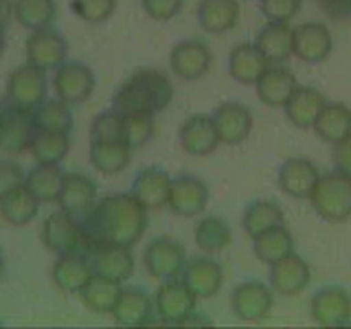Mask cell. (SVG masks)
<instances>
[{"instance_id":"obj_1","label":"cell","mask_w":351,"mask_h":329,"mask_svg":"<svg viewBox=\"0 0 351 329\" xmlns=\"http://www.w3.org/2000/svg\"><path fill=\"white\" fill-rule=\"evenodd\" d=\"M88 246L114 244L132 248L147 228V208L132 193H108L84 219Z\"/></svg>"},{"instance_id":"obj_2","label":"cell","mask_w":351,"mask_h":329,"mask_svg":"<svg viewBox=\"0 0 351 329\" xmlns=\"http://www.w3.org/2000/svg\"><path fill=\"white\" fill-rule=\"evenodd\" d=\"M173 99V86L169 77L154 71L138 69L117 88L112 97V108L121 114H147L156 117Z\"/></svg>"},{"instance_id":"obj_3","label":"cell","mask_w":351,"mask_h":329,"mask_svg":"<svg viewBox=\"0 0 351 329\" xmlns=\"http://www.w3.org/2000/svg\"><path fill=\"white\" fill-rule=\"evenodd\" d=\"M307 200H310L312 211L323 222H347L351 217V175L338 169L323 173Z\"/></svg>"},{"instance_id":"obj_4","label":"cell","mask_w":351,"mask_h":329,"mask_svg":"<svg viewBox=\"0 0 351 329\" xmlns=\"http://www.w3.org/2000/svg\"><path fill=\"white\" fill-rule=\"evenodd\" d=\"M42 244L53 255H75V252L88 250V239L84 233V224L80 217H75L66 211H55L42 222L40 230Z\"/></svg>"},{"instance_id":"obj_5","label":"cell","mask_w":351,"mask_h":329,"mask_svg":"<svg viewBox=\"0 0 351 329\" xmlns=\"http://www.w3.org/2000/svg\"><path fill=\"white\" fill-rule=\"evenodd\" d=\"M272 288L261 281H241L230 292V312L241 323H261L272 312Z\"/></svg>"},{"instance_id":"obj_6","label":"cell","mask_w":351,"mask_h":329,"mask_svg":"<svg viewBox=\"0 0 351 329\" xmlns=\"http://www.w3.org/2000/svg\"><path fill=\"white\" fill-rule=\"evenodd\" d=\"M47 93H49L47 71H42L29 62L25 66H18L16 71H11L7 80L9 103L25 110H36L42 101H47Z\"/></svg>"},{"instance_id":"obj_7","label":"cell","mask_w":351,"mask_h":329,"mask_svg":"<svg viewBox=\"0 0 351 329\" xmlns=\"http://www.w3.org/2000/svg\"><path fill=\"white\" fill-rule=\"evenodd\" d=\"M186 263V250L178 239L156 237L143 252V266L156 281L178 279Z\"/></svg>"},{"instance_id":"obj_8","label":"cell","mask_w":351,"mask_h":329,"mask_svg":"<svg viewBox=\"0 0 351 329\" xmlns=\"http://www.w3.org/2000/svg\"><path fill=\"white\" fill-rule=\"evenodd\" d=\"M36 134H38V123L33 110L18 108L14 103L0 110V151L7 154L27 151Z\"/></svg>"},{"instance_id":"obj_9","label":"cell","mask_w":351,"mask_h":329,"mask_svg":"<svg viewBox=\"0 0 351 329\" xmlns=\"http://www.w3.org/2000/svg\"><path fill=\"white\" fill-rule=\"evenodd\" d=\"M95 71L84 62H64L53 75V93L64 103L77 106L95 93Z\"/></svg>"},{"instance_id":"obj_10","label":"cell","mask_w":351,"mask_h":329,"mask_svg":"<svg viewBox=\"0 0 351 329\" xmlns=\"http://www.w3.org/2000/svg\"><path fill=\"white\" fill-rule=\"evenodd\" d=\"M25 55L29 64L38 66V69L47 73L51 71L55 73L66 62V58H69V42L53 27L38 29L29 33L25 44Z\"/></svg>"},{"instance_id":"obj_11","label":"cell","mask_w":351,"mask_h":329,"mask_svg":"<svg viewBox=\"0 0 351 329\" xmlns=\"http://www.w3.org/2000/svg\"><path fill=\"white\" fill-rule=\"evenodd\" d=\"M208 186L202 178L191 173H180L171 180L167 208L178 217H197L208 204Z\"/></svg>"},{"instance_id":"obj_12","label":"cell","mask_w":351,"mask_h":329,"mask_svg":"<svg viewBox=\"0 0 351 329\" xmlns=\"http://www.w3.org/2000/svg\"><path fill=\"white\" fill-rule=\"evenodd\" d=\"M310 318L318 327H345L351 321V294L338 285L316 290L310 301Z\"/></svg>"},{"instance_id":"obj_13","label":"cell","mask_w":351,"mask_h":329,"mask_svg":"<svg viewBox=\"0 0 351 329\" xmlns=\"http://www.w3.org/2000/svg\"><path fill=\"white\" fill-rule=\"evenodd\" d=\"M334 51V38L321 22H303L292 29V53L305 64H321Z\"/></svg>"},{"instance_id":"obj_14","label":"cell","mask_w":351,"mask_h":329,"mask_svg":"<svg viewBox=\"0 0 351 329\" xmlns=\"http://www.w3.org/2000/svg\"><path fill=\"white\" fill-rule=\"evenodd\" d=\"M195 303H197V296L186 288L182 279L162 281L156 296H154L156 314L160 321L167 325H180L184 318L195 310Z\"/></svg>"},{"instance_id":"obj_15","label":"cell","mask_w":351,"mask_h":329,"mask_svg":"<svg viewBox=\"0 0 351 329\" xmlns=\"http://www.w3.org/2000/svg\"><path fill=\"white\" fill-rule=\"evenodd\" d=\"M213 53L200 40H182L171 49L169 66L176 77L184 82H195L211 71Z\"/></svg>"},{"instance_id":"obj_16","label":"cell","mask_w":351,"mask_h":329,"mask_svg":"<svg viewBox=\"0 0 351 329\" xmlns=\"http://www.w3.org/2000/svg\"><path fill=\"white\" fill-rule=\"evenodd\" d=\"M88 263H90L93 274L114 279V281H128L134 274V255L128 246H114V244H97L88 246L86 250Z\"/></svg>"},{"instance_id":"obj_17","label":"cell","mask_w":351,"mask_h":329,"mask_svg":"<svg viewBox=\"0 0 351 329\" xmlns=\"http://www.w3.org/2000/svg\"><path fill=\"white\" fill-rule=\"evenodd\" d=\"M211 119L222 145H241L252 132V112L239 101L219 103L211 112Z\"/></svg>"},{"instance_id":"obj_18","label":"cell","mask_w":351,"mask_h":329,"mask_svg":"<svg viewBox=\"0 0 351 329\" xmlns=\"http://www.w3.org/2000/svg\"><path fill=\"white\" fill-rule=\"evenodd\" d=\"M268 285L272 292L281 296H296L301 294L312 279V268L301 255L290 252L288 257L268 266Z\"/></svg>"},{"instance_id":"obj_19","label":"cell","mask_w":351,"mask_h":329,"mask_svg":"<svg viewBox=\"0 0 351 329\" xmlns=\"http://www.w3.org/2000/svg\"><path fill=\"white\" fill-rule=\"evenodd\" d=\"M318 178H321V171H318L316 164L310 158L301 156L285 158L277 173L281 193L294 197V200H307Z\"/></svg>"},{"instance_id":"obj_20","label":"cell","mask_w":351,"mask_h":329,"mask_svg":"<svg viewBox=\"0 0 351 329\" xmlns=\"http://www.w3.org/2000/svg\"><path fill=\"white\" fill-rule=\"evenodd\" d=\"M180 147L189 156H208L213 154L222 143H219L217 130L213 125L211 114H191L184 119V123L178 130Z\"/></svg>"},{"instance_id":"obj_21","label":"cell","mask_w":351,"mask_h":329,"mask_svg":"<svg viewBox=\"0 0 351 329\" xmlns=\"http://www.w3.org/2000/svg\"><path fill=\"white\" fill-rule=\"evenodd\" d=\"M180 279L197 299H213L222 290L224 270L211 257H193L184 263Z\"/></svg>"},{"instance_id":"obj_22","label":"cell","mask_w":351,"mask_h":329,"mask_svg":"<svg viewBox=\"0 0 351 329\" xmlns=\"http://www.w3.org/2000/svg\"><path fill=\"white\" fill-rule=\"evenodd\" d=\"M171 175L152 164V167H143L134 180H132V195L147 208V211H156V208L167 206V197L171 189Z\"/></svg>"},{"instance_id":"obj_23","label":"cell","mask_w":351,"mask_h":329,"mask_svg":"<svg viewBox=\"0 0 351 329\" xmlns=\"http://www.w3.org/2000/svg\"><path fill=\"white\" fill-rule=\"evenodd\" d=\"M97 204V184L84 173H66L64 184L58 195V206L62 211L84 219Z\"/></svg>"},{"instance_id":"obj_24","label":"cell","mask_w":351,"mask_h":329,"mask_svg":"<svg viewBox=\"0 0 351 329\" xmlns=\"http://www.w3.org/2000/svg\"><path fill=\"white\" fill-rule=\"evenodd\" d=\"M327 106V97L314 86H296V90L283 106L285 119L299 130H312L321 110Z\"/></svg>"},{"instance_id":"obj_25","label":"cell","mask_w":351,"mask_h":329,"mask_svg":"<svg viewBox=\"0 0 351 329\" xmlns=\"http://www.w3.org/2000/svg\"><path fill=\"white\" fill-rule=\"evenodd\" d=\"M268 66L270 60L255 42H241L228 53V73L241 86H255Z\"/></svg>"},{"instance_id":"obj_26","label":"cell","mask_w":351,"mask_h":329,"mask_svg":"<svg viewBox=\"0 0 351 329\" xmlns=\"http://www.w3.org/2000/svg\"><path fill=\"white\" fill-rule=\"evenodd\" d=\"M296 86H299V82H296L292 71H288L285 66H279V64H270L257 80L255 90L263 106L283 108L288 103V99L292 97V93L296 90Z\"/></svg>"},{"instance_id":"obj_27","label":"cell","mask_w":351,"mask_h":329,"mask_svg":"<svg viewBox=\"0 0 351 329\" xmlns=\"http://www.w3.org/2000/svg\"><path fill=\"white\" fill-rule=\"evenodd\" d=\"M154 301L141 288H123L112 310V318L119 327H145L152 323Z\"/></svg>"},{"instance_id":"obj_28","label":"cell","mask_w":351,"mask_h":329,"mask_svg":"<svg viewBox=\"0 0 351 329\" xmlns=\"http://www.w3.org/2000/svg\"><path fill=\"white\" fill-rule=\"evenodd\" d=\"M90 277H93V268H90V263H88L86 252L60 255L51 270L53 285L64 294H80V290Z\"/></svg>"},{"instance_id":"obj_29","label":"cell","mask_w":351,"mask_h":329,"mask_svg":"<svg viewBox=\"0 0 351 329\" xmlns=\"http://www.w3.org/2000/svg\"><path fill=\"white\" fill-rule=\"evenodd\" d=\"M121 290H123L121 281L101 277V274H93L80 290V299L86 310H90L93 314H112Z\"/></svg>"},{"instance_id":"obj_30","label":"cell","mask_w":351,"mask_h":329,"mask_svg":"<svg viewBox=\"0 0 351 329\" xmlns=\"http://www.w3.org/2000/svg\"><path fill=\"white\" fill-rule=\"evenodd\" d=\"M195 16L206 33L219 36V33H226L237 25L239 3L237 0H200Z\"/></svg>"},{"instance_id":"obj_31","label":"cell","mask_w":351,"mask_h":329,"mask_svg":"<svg viewBox=\"0 0 351 329\" xmlns=\"http://www.w3.org/2000/svg\"><path fill=\"white\" fill-rule=\"evenodd\" d=\"M255 44L261 49V53L270 60V64H283L292 53V27L290 22H266L257 33Z\"/></svg>"},{"instance_id":"obj_32","label":"cell","mask_w":351,"mask_h":329,"mask_svg":"<svg viewBox=\"0 0 351 329\" xmlns=\"http://www.w3.org/2000/svg\"><path fill=\"white\" fill-rule=\"evenodd\" d=\"M252 252L261 263L272 266V263H277L283 257H288L290 252H294V237L285 224L268 228L257 237H252Z\"/></svg>"},{"instance_id":"obj_33","label":"cell","mask_w":351,"mask_h":329,"mask_svg":"<svg viewBox=\"0 0 351 329\" xmlns=\"http://www.w3.org/2000/svg\"><path fill=\"white\" fill-rule=\"evenodd\" d=\"M312 130L321 141L329 143V145H336L338 141L351 134V108L347 103L327 101Z\"/></svg>"},{"instance_id":"obj_34","label":"cell","mask_w":351,"mask_h":329,"mask_svg":"<svg viewBox=\"0 0 351 329\" xmlns=\"http://www.w3.org/2000/svg\"><path fill=\"white\" fill-rule=\"evenodd\" d=\"M193 239H195V246L202 252H206V255H217V252H222L230 246L233 230H230L224 217L202 215L193 228Z\"/></svg>"},{"instance_id":"obj_35","label":"cell","mask_w":351,"mask_h":329,"mask_svg":"<svg viewBox=\"0 0 351 329\" xmlns=\"http://www.w3.org/2000/svg\"><path fill=\"white\" fill-rule=\"evenodd\" d=\"M38 211L40 200L27 189V184H22L5 197H0V217L11 226H27L36 219Z\"/></svg>"},{"instance_id":"obj_36","label":"cell","mask_w":351,"mask_h":329,"mask_svg":"<svg viewBox=\"0 0 351 329\" xmlns=\"http://www.w3.org/2000/svg\"><path fill=\"white\" fill-rule=\"evenodd\" d=\"M64 171L60 164H51V162H36L27 173V189L38 197L40 204L44 202H58L60 189L64 184Z\"/></svg>"},{"instance_id":"obj_37","label":"cell","mask_w":351,"mask_h":329,"mask_svg":"<svg viewBox=\"0 0 351 329\" xmlns=\"http://www.w3.org/2000/svg\"><path fill=\"white\" fill-rule=\"evenodd\" d=\"M281 224H285V213L281 204L274 200H252L246 204L244 215H241V226H244L248 237H257L263 230Z\"/></svg>"},{"instance_id":"obj_38","label":"cell","mask_w":351,"mask_h":329,"mask_svg":"<svg viewBox=\"0 0 351 329\" xmlns=\"http://www.w3.org/2000/svg\"><path fill=\"white\" fill-rule=\"evenodd\" d=\"M93 167L104 175H114L123 171L132 160V147L128 143H95L90 141L88 149Z\"/></svg>"},{"instance_id":"obj_39","label":"cell","mask_w":351,"mask_h":329,"mask_svg":"<svg viewBox=\"0 0 351 329\" xmlns=\"http://www.w3.org/2000/svg\"><path fill=\"white\" fill-rule=\"evenodd\" d=\"M29 151H31V156L36 158V162L60 164L66 158V154L71 151V134H66V132L38 130Z\"/></svg>"},{"instance_id":"obj_40","label":"cell","mask_w":351,"mask_h":329,"mask_svg":"<svg viewBox=\"0 0 351 329\" xmlns=\"http://www.w3.org/2000/svg\"><path fill=\"white\" fill-rule=\"evenodd\" d=\"M55 16H58L55 0H16L14 20L29 31L51 27Z\"/></svg>"},{"instance_id":"obj_41","label":"cell","mask_w":351,"mask_h":329,"mask_svg":"<svg viewBox=\"0 0 351 329\" xmlns=\"http://www.w3.org/2000/svg\"><path fill=\"white\" fill-rule=\"evenodd\" d=\"M33 114H36L38 130L66 132V134H71L73 123H75L71 106L64 103L62 99H58V97L42 101L36 110H33Z\"/></svg>"},{"instance_id":"obj_42","label":"cell","mask_w":351,"mask_h":329,"mask_svg":"<svg viewBox=\"0 0 351 329\" xmlns=\"http://www.w3.org/2000/svg\"><path fill=\"white\" fill-rule=\"evenodd\" d=\"M90 141L95 143H125V123L123 114L114 108L97 114L90 123Z\"/></svg>"},{"instance_id":"obj_43","label":"cell","mask_w":351,"mask_h":329,"mask_svg":"<svg viewBox=\"0 0 351 329\" xmlns=\"http://www.w3.org/2000/svg\"><path fill=\"white\" fill-rule=\"evenodd\" d=\"M73 14L88 25H101L114 14L117 0H71Z\"/></svg>"},{"instance_id":"obj_44","label":"cell","mask_w":351,"mask_h":329,"mask_svg":"<svg viewBox=\"0 0 351 329\" xmlns=\"http://www.w3.org/2000/svg\"><path fill=\"white\" fill-rule=\"evenodd\" d=\"M125 123V143L132 149L145 147L154 136V117L147 114H123Z\"/></svg>"},{"instance_id":"obj_45","label":"cell","mask_w":351,"mask_h":329,"mask_svg":"<svg viewBox=\"0 0 351 329\" xmlns=\"http://www.w3.org/2000/svg\"><path fill=\"white\" fill-rule=\"evenodd\" d=\"M303 0H259V11L270 22H290L299 14Z\"/></svg>"},{"instance_id":"obj_46","label":"cell","mask_w":351,"mask_h":329,"mask_svg":"<svg viewBox=\"0 0 351 329\" xmlns=\"http://www.w3.org/2000/svg\"><path fill=\"white\" fill-rule=\"evenodd\" d=\"M143 11L156 22H169L182 11L184 0H141Z\"/></svg>"},{"instance_id":"obj_47","label":"cell","mask_w":351,"mask_h":329,"mask_svg":"<svg viewBox=\"0 0 351 329\" xmlns=\"http://www.w3.org/2000/svg\"><path fill=\"white\" fill-rule=\"evenodd\" d=\"M27 180V173L22 171L18 162L11 160H0V197H5L18 186H22Z\"/></svg>"},{"instance_id":"obj_48","label":"cell","mask_w":351,"mask_h":329,"mask_svg":"<svg viewBox=\"0 0 351 329\" xmlns=\"http://www.w3.org/2000/svg\"><path fill=\"white\" fill-rule=\"evenodd\" d=\"M332 160H334V169L351 175V134L345 136L343 141H338L334 145Z\"/></svg>"},{"instance_id":"obj_49","label":"cell","mask_w":351,"mask_h":329,"mask_svg":"<svg viewBox=\"0 0 351 329\" xmlns=\"http://www.w3.org/2000/svg\"><path fill=\"white\" fill-rule=\"evenodd\" d=\"M318 3H321L327 16H332L336 20L351 18V0H318Z\"/></svg>"},{"instance_id":"obj_50","label":"cell","mask_w":351,"mask_h":329,"mask_svg":"<svg viewBox=\"0 0 351 329\" xmlns=\"http://www.w3.org/2000/svg\"><path fill=\"white\" fill-rule=\"evenodd\" d=\"M14 7L16 0H0V29H5L9 20L14 18Z\"/></svg>"},{"instance_id":"obj_51","label":"cell","mask_w":351,"mask_h":329,"mask_svg":"<svg viewBox=\"0 0 351 329\" xmlns=\"http://www.w3.org/2000/svg\"><path fill=\"white\" fill-rule=\"evenodd\" d=\"M3 272H5V257H3V252H0V277H3Z\"/></svg>"},{"instance_id":"obj_52","label":"cell","mask_w":351,"mask_h":329,"mask_svg":"<svg viewBox=\"0 0 351 329\" xmlns=\"http://www.w3.org/2000/svg\"><path fill=\"white\" fill-rule=\"evenodd\" d=\"M5 47V29H0V51Z\"/></svg>"},{"instance_id":"obj_53","label":"cell","mask_w":351,"mask_h":329,"mask_svg":"<svg viewBox=\"0 0 351 329\" xmlns=\"http://www.w3.org/2000/svg\"><path fill=\"white\" fill-rule=\"evenodd\" d=\"M0 327H3V321H0Z\"/></svg>"}]
</instances>
